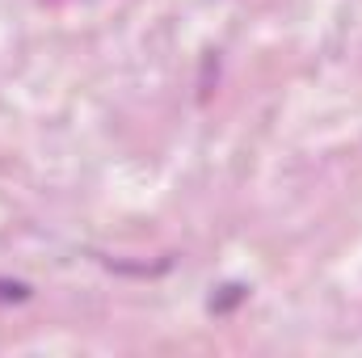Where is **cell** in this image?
<instances>
[{
	"mask_svg": "<svg viewBox=\"0 0 362 358\" xmlns=\"http://www.w3.org/2000/svg\"><path fill=\"white\" fill-rule=\"evenodd\" d=\"M21 299H30V287H25V282H17V278H0V308L21 304Z\"/></svg>",
	"mask_w": 362,
	"mask_h": 358,
	"instance_id": "6da1fadb",
	"label": "cell"
},
{
	"mask_svg": "<svg viewBox=\"0 0 362 358\" xmlns=\"http://www.w3.org/2000/svg\"><path fill=\"white\" fill-rule=\"evenodd\" d=\"M240 299H245V287H223V295H219V299H211V308H215V312H228V308H232V304H240Z\"/></svg>",
	"mask_w": 362,
	"mask_h": 358,
	"instance_id": "7a4b0ae2",
	"label": "cell"
}]
</instances>
